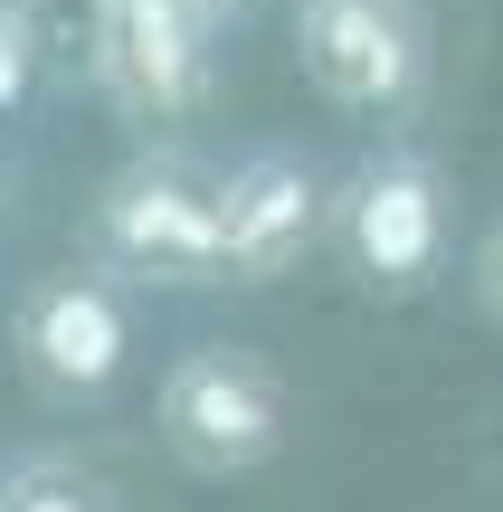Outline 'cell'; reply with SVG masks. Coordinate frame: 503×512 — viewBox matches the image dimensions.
Returning a JSON list of instances; mask_svg holds the SVG:
<instances>
[{
    "label": "cell",
    "instance_id": "6da1fadb",
    "mask_svg": "<svg viewBox=\"0 0 503 512\" xmlns=\"http://www.w3.org/2000/svg\"><path fill=\"white\" fill-rule=\"evenodd\" d=\"M152 427H162V456L181 465V475L238 484V475H257V465L285 456L295 399H285V370L266 361L257 342H190L181 361L162 370Z\"/></svg>",
    "mask_w": 503,
    "mask_h": 512
},
{
    "label": "cell",
    "instance_id": "7a4b0ae2",
    "mask_svg": "<svg viewBox=\"0 0 503 512\" xmlns=\"http://www.w3.org/2000/svg\"><path fill=\"white\" fill-rule=\"evenodd\" d=\"M86 247L105 275H143V285H219V171L190 152L152 143L124 171H105L86 209Z\"/></svg>",
    "mask_w": 503,
    "mask_h": 512
},
{
    "label": "cell",
    "instance_id": "3957f363",
    "mask_svg": "<svg viewBox=\"0 0 503 512\" xmlns=\"http://www.w3.org/2000/svg\"><path fill=\"white\" fill-rule=\"evenodd\" d=\"M333 247L352 266V285L380 294V304L428 294L437 266H447V171L409 143L361 152L352 181L333 190Z\"/></svg>",
    "mask_w": 503,
    "mask_h": 512
},
{
    "label": "cell",
    "instance_id": "277c9868",
    "mask_svg": "<svg viewBox=\"0 0 503 512\" xmlns=\"http://www.w3.org/2000/svg\"><path fill=\"white\" fill-rule=\"evenodd\" d=\"M295 67L342 114H409L428 95V0H295Z\"/></svg>",
    "mask_w": 503,
    "mask_h": 512
},
{
    "label": "cell",
    "instance_id": "5b68a950",
    "mask_svg": "<svg viewBox=\"0 0 503 512\" xmlns=\"http://www.w3.org/2000/svg\"><path fill=\"white\" fill-rule=\"evenodd\" d=\"M86 67L114 95V114L143 133L190 124L219 86V29L190 0H95L86 19Z\"/></svg>",
    "mask_w": 503,
    "mask_h": 512
},
{
    "label": "cell",
    "instance_id": "8992f818",
    "mask_svg": "<svg viewBox=\"0 0 503 512\" xmlns=\"http://www.w3.org/2000/svg\"><path fill=\"white\" fill-rule=\"evenodd\" d=\"M10 351H19V380L48 408H95L133 370V304L95 266L38 275L10 313Z\"/></svg>",
    "mask_w": 503,
    "mask_h": 512
},
{
    "label": "cell",
    "instance_id": "52a82bcc",
    "mask_svg": "<svg viewBox=\"0 0 503 512\" xmlns=\"http://www.w3.org/2000/svg\"><path fill=\"white\" fill-rule=\"evenodd\" d=\"M333 228V190L304 152H247L219 171V285H276Z\"/></svg>",
    "mask_w": 503,
    "mask_h": 512
},
{
    "label": "cell",
    "instance_id": "ba28073f",
    "mask_svg": "<svg viewBox=\"0 0 503 512\" xmlns=\"http://www.w3.org/2000/svg\"><path fill=\"white\" fill-rule=\"evenodd\" d=\"M0 512H114V503L76 456H48V446H38V456L0 465Z\"/></svg>",
    "mask_w": 503,
    "mask_h": 512
},
{
    "label": "cell",
    "instance_id": "9c48e42d",
    "mask_svg": "<svg viewBox=\"0 0 503 512\" xmlns=\"http://www.w3.org/2000/svg\"><path fill=\"white\" fill-rule=\"evenodd\" d=\"M466 294H475V313L503 332V209L485 219V238H475V256H466Z\"/></svg>",
    "mask_w": 503,
    "mask_h": 512
},
{
    "label": "cell",
    "instance_id": "30bf717a",
    "mask_svg": "<svg viewBox=\"0 0 503 512\" xmlns=\"http://www.w3.org/2000/svg\"><path fill=\"white\" fill-rule=\"evenodd\" d=\"M29 57H38V38H29V19L19 10H0V114L29 95Z\"/></svg>",
    "mask_w": 503,
    "mask_h": 512
},
{
    "label": "cell",
    "instance_id": "8fae6325",
    "mask_svg": "<svg viewBox=\"0 0 503 512\" xmlns=\"http://www.w3.org/2000/svg\"><path fill=\"white\" fill-rule=\"evenodd\" d=\"M190 10H200L209 29H228V19H247V10H257V0H190Z\"/></svg>",
    "mask_w": 503,
    "mask_h": 512
},
{
    "label": "cell",
    "instance_id": "7c38bea8",
    "mask_svg": "<svg viewBox=\"0 0 503 512\" xmlns=\"http://www.w3.org/2000/svg\"><path fill=\"white\" fill-rule=\"evenodd\" d=\"M0 10H10V0H0Z\"/></svg>",
    "mask_w": 503,
    "mask_h": 512
}]
</instances>
